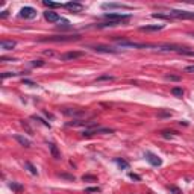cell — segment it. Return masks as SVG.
<instances>
[{
	"label": "cell",
	"mask_w": 194,
	"mask_h": 194,
	"mask_svg": "<svg viewBox=\"0 0 194 194\" xmlns=\"http://www.w3.org/2000/svg\"><path fill=\"white\" fill-rule=\"evenodd\" d=\"M130 14H121V12H106L103 14V18L108 20V21H112V23H123V21H127L130 20Z\"/></svg>",
	"instance_id": "obj_1"
},
{
	"label": "cell",
	"mask_w": 194,
	"mask_h": 194,
	"mask_svg": "<svg viewBox=\"0 0 194 194\" xmlns=\"http://www.w3.org/2000/svg\"><path fill=\"white\" fill-rule=\"evenodd\" d=\"M168 18H178V20H193L194 18V12H190V11H178V9H170L168 12Z\"/></svg>",
	"instance_id": "obj_2"
},
{
	"label": "cell",
	"mask_w": 194,
	"mask_h": 194,
	"mask_svg": "<svg viewBox=\"0 0 194 194\" xmlns=\"http://www.w3.org/2000/svg\"><path fill=\"white\" fill-rule=\"evenodd\" d=\"M81 37L79 35H55V37H47V38H42L41 41L46 42V41H55V42H64V41H76L79 40Z\"/></svg>",
	"instance_id": "obj_3"
},
{
	"label": "cell",
	"mask_w": 194,
	"mask_h": 194,
	"mask_svg": "<svg viewBox=\"0 0 194 194\" xmlns=\"http://www.w3.org/2000/svg\"><path fill=\"white\" fill-rule=\"evenodd\" d=\"M117 44L120 47H130V49H149V47H153L150 44H141V42H135V41H129V40H115Z\"/></svg>",
	"instance_id": "obj_4"
},
{
	"label": "cell",
	"mask_w": 194,
	"mask_h": 194,
	"mask_svg": "<svg viewBox=\"0 0 194 194\" xmlns=\"http://www.w3.org/2000/svg\"><path fill=\"white\" fill-rule=\"evenodd\" d=\"M114 132V129L111 127H97L96 125L91 126V129H86V130H83L82 135L83 137H91V135H94V134H112Z\"/></svg>",
	"instance_id": "obj_5"
},
{
	"label": "cell",
	"mask_w": 194,
	"mask_h": 194,
	"mask_svg": "<svg viewBox=\"0 0 194 194\" xmlns=\"http://www.w3.org/2000/svg\"><path fill=\"white\" fill-rule=\"evenodd\" d=\"M144 158H146L147 162H149L150 165H153V167L162 165V159H161L158 155H155V153H152V152H146L144 153Z\"/></svg>",
	"instance_id": "obj_6"
},
{
	"label": "cell",
	"mask_w": 194,
	"mask_h": 194,
	"mask_svg": "<svg viewBox=\"0 0 194 194\" xmlns=\"http://www.w3.org/2000/svg\"><path fill=\"white\" fill-rule=\"evenodd\" d=\"M20 17H21V18H26V20H32V18L37 17V9L32 8V6H24V8H21V11H20Z\"/></svg>",
	"instance_id": "obj_7"
},
{
	"label": "cell",
	"mask_w": 194,
	"mask_h": 194,
	"mask_svg": "<svg viewBox=\"0 0 194 194\" xmlns=\"http://www.w3.org/2000/svg\"><path fill=\"white\" fill-rule=\"evenodd\" d=\"M82 56H85L83 52L74 50V52H67V53L61 55L59 56V59H61V61H74V59H79V58H82Z\"/></svg>",
	"instance_id": "obj_8"
},
{
	"label": "cell",
	"mask_w": 194,
	"mask_h": 194,
	"mask_svg": "<svg viewBox=\"0 0 194 194\" xmlns=\"http://www.w3.org/2000/svg\"><path fill=\"white\" fill-rule=\"evenodd\" d=\"M102 9H130L129 5H123V3H103Z\"/></svg>",
	"instance_id": "obj_9"
},
{
	"label": "cell",
	"mask_w": 194,
	"mask_h": 194,
	"mask_svg": "<svg viewBox=\"0 0 194 194\" xmlns=\"http://www.w3.org/2000/svg\"><path fill=\"white\" fill-rule=\"evenodd\" d=\"M68 11L71 12H82L83 11V5L82 3H77V2H68V3H65L64 5Z\"/></svg>",
	"instance_id": "obj_10"
},
{
	"label": "cell",
	"mask_w": 194,
	"mask_h": 194,
	"mask_svg": "<svg viewBox=\"0 0 194 194\" xmlns=\"http://www.w3.org/2000/svg\"><path fill=\"white\" fill-rule=\"evenodd\" d=\"M44 18L49 21V23H58V21H61L62 18L59 17L58 12H53V11H46L44 12Z\"/></svg>",
	"instance_id": "obj_11"
},
{
	"label": "cell",
	"mask_w": 194,
	"mask_h": 194,
	"mask_svg": "<svg viewBox=\"0 0 194 194\" xmlns=\"http://www.w3.org/2000/svg\"><path fill=\"white\" fill-rule=\"evenodd\" d=\"M91 49L99 53H117V49H112L109 46H93Z\"/></svg>",
	"instance_id": "obj_12"
},
{
	"label": "cell",
	"mask_w": 194,
	"mask_h": 194,
	"mask_svg": "<svg viewBox=\"0 0 194 194\" xmlns=\"http://www.w3.org/2000/svg\"><path fill=\"white\" fill-rule=\"evenodd\" d=\"M164 24H150V26H143L139 30L143 32H158V30H162Z\"/></svg>",
	"instance_id": "obj_13"
},
{
	"label": "cell",
	"mask_w": 194,
	"mask_h": 194,
	"mask_svg": "<svg viewBox=\"0 0 194 194\" xmlns=\"http://www.w3.org/2000/svg\"><path fill=\"white\" fill-rule=\"evenodd\" d=\"M49 150H50L52 156L55 159H61V152H59V149H58V146H56L55 143H49Z\"/></svg>",
	"instance_id": "obj_14"
},
{
	"label": "cell",
	"mask_w": 194,
	"mask_h": 194,
	"mask_svg": "<svg viewBox=\"0 0 194 194\" xmlns=\"http://www.w3.org/2000/svg\"><path fill=\"white\" fill-rule=\"evenodd\" d=\"M14 138H15V141H18L23 147H30L32 146V143H30V139H28L26 137H21V135H18V134H15L14 135Z\"/></svg>",
	"instance_id": "obj_15"
},
{
	"label": "cell",
	"mask_w": 194,
	"mask_h": 194,
	"mask_svg": "<svg viewBox=\"0 0 194 194\" xmlns=\"http://www.w3.org/2000/svg\"><path fill=\"white\" fill-rule=\"evenodd\" d=\"M15 46H17V42L15 41H6V40L0 41V47H2L3 50H12Z\"/></svg>",
	"instance_id": "obj_16"
},
{
	"label": "cell",
	"mask_w": 194,
	"mask_h": 194,
	"mask_svg": "<svg viewBox=\"0 0 194 194\" xmlns=\"http://www.w3.org/2000/svg\"><path fill=\"white\" fill-rule=\"evenodd\" d=\"M24 165H26V168H28L29 171H30V174H33V176H38V170H37V167L33 165L32 162L26 161V162H24Z\"/></svg>",
	"instance_id": "obj_17"
},
{
	"label": "cell",
	"mask_w": 194,
	"mask_h": 194,
	"mask_svg": "<svg viewBox=\"0 0 194 194\" xmlns=\"http://www.w3.org/2000/svg\"><path fill=\"white\" fill-rule=\"evenodd\" d=\"M64 114L65 115H73V117H82V115H85V111H70V109H65L64 111Z\"/></svg>",
	"instance_id": "obj_18"
},
{
	"label": "cell",
	"mask_w": 194,
	"mask_h": 194,
	"mask_svg": "<svg viewBox=\"0 0 194 194\" xmlns=\"http://www.w3.org/2000/svg\"><path fill=\"white\" fill-rule=\"evenodd\" d=\"M9 187H11V190L15 191V193H21V191H23V185H20V183H17V182H11Z\"/></svg>",
	"instance_id": "obj_19"
},
{
	"label": "cell",
	"mask_w": 194,
	"mask_h": 194,
	"mask_svg": "<svg viewBox=\"0 0 194 194\" xmlns=\"http://www.w3.org/2000/svg\"><path fill=\"white\" fill-rule=\"evenodd\" d=\"M23 73H17V71H5L2 73V79H8V77H14V76H20Z\"/></svg>",
	"instance_id": "obj_20"
},
{
	"label": "cell",
	"mask_w": 194,
	"mask_h": 194,
	"mask_svg": "<svg viewBox=\"0 0 194 194\" xmlns=\"http://www.w3.org/2000/svg\"><path fill=\"white\" fill-rule=\"evenodd\" d=\"M171 94H173V96H176V97H182V96H183V90L179 88V86H174V88L171 90Z\"/></svg>",
	"instance_id": "obj_21"
},
{
	"label": "cell",
	"mask_w": 194,
	"mask_h": 194,
	"mask_svg": "<svg viewBox=\"0 0 194 194\" xmlns=\"http://www.w3.org/2000/svg\"><path fill=\"white\" fill-rule=\"evenodd\" d=\"M115 162H117V165L121 167V168H129V162L125 161V159H120V158H117L115 159Z\"/></svg>",
	"instance_id": "obj_22"
},
{
	"label": "cell",
	"mask_w": 194,
	"mask_h": 194,
	"mask_svg": "<svg viewBox=\"0 0 194 194\" xmlns=\"http://www.w3.org/2000/svg\"><path fill=\"white\" fill-rule=\"evenodd\" d=\"M42 3H44V5L47 6V8H61V6H62L61 3H55V2H49V0H44Z\"/></svg>",
	"instance_id": "obj_23"
},
{
	"label": "cell",
	"mask_w": 194,
	"mask_h": 194,
	"mask_svg": "<svg viewBox=\"0 0 194 194\" xmlns=\"http://www.w3.org/2000/svg\"><path fill=\"white\" fill-rule=\"evenodd\" d=\"M161 134H162V137H164V138H173L176 132H168V130H162Z\"/></svg>",
	"instance_id": "obj_24"
},
{
	"label": "cell",
	"mask_w": 194,
	"mask_h": 194,
	"mask_svg": "<svg viewBox=\"0 0 194 194\" xmlns=\"http://www.w3.org/2000/svg\"><path fill=\"white\" fill-rule=\"evenodd\" d=\"M42 65H44V61H41V59L32 61V67H42Z\"/></svg>",
	"instance_id": "obj_25"
},
{
	"label": "cell",
	"mask_w": 194,
	"mask_h": 194,
	"mask_svg": "<svg viewBox=\"0 0 194 194\" xmlns=\"http://www.w3.org/2000/svg\"><path fill=\"white\" fill-rule=\"evenodd\" d=\"M168 190L171 191L173 194H182V191H180L178 187H174V185H171V187H168Z\"/></svg>",
	"instance_id": "obj_26"
},
{
	"label": "cell",
	"mask_w": 194,
	"mask_h": 194,
	"mask_svg": "<svg viewBox=\"0 0 194 194\" xmlns=\"http://www.w3.org/2000/svg\"><path fill=\"white\" fill-rule=\"evenodd\" d=\"M82 180H85V182H86V180H97V178L96 176H93V174H83Z\"/></svg>",
	"instance_id": "obj_27"
},
{
	"label": "cell",
	"mask_w": 194,
	"mask_h": 194,
	"mask_svg": "<svg viewBox=\"0 0 194 194\" xmlns=\"http://www.w3.org/2000/svg\"><path fill=\"white\" fill-rule=\"evenodd\" d=\"M32 120H37V121H41V123H42V125H44V126H47V127H50V123H47V121H44L42 118H40V117H37V115H33V117H32Z\"/></svg>",
	"instance_id": "obj_28"
},
{
	"label": "cell",
	"mask_w": 194,
	"mask_h": 194,
	"mask_svg": "<svg viewBox=\"0 0 194 194\" xmlns=\"http://www.w3.org/2000/svg\"><path fill=\"white\" fill-rule=\"evenodd\" d=\"M112 79H114V76H108V74H106V76H100V77H97L99 82H100V81H112Z\"/></svg>",
	"instance_id": "obj_29"
},
{
	"label": "cell",
	"mask_w": 194,
	"mask_h": 194,
	"mask_svg": "<svg viewBox=\"0 0 194 194\" xmlns=\"http://www.w3.org/2000/svg\"><path fill=\"white\" fill-rule=\"evenodd\" d=\"M23 83L24 85H30V86H37V82L30 81V79H23Z\"/></svg>",
	"instance_id": "obj_30"
},
{
	"label": "cell",
	"mask_w": 194,
	"mask_h": 194,
	"mask_svg": "<svg viewBox=\"0 0 194 194\" xmlns=\"http://www.w3.org/2000/svg\"><path fill=\"white\" fill-rule=\"evenodd\" d=\"M85 191H86V193H97V191H100V188H99V187H94V188H86Z\"/></svg>",
	"instance_id": "obj_31"
},
{
	"label": "cell",
	"mask_w": 194,
	"mask_h": 194,
	"mask_svg": "<svg viewBox=\"0 0 194 194\" xmlns=\"http://www.w3.org/2000/svg\"><path fill=\"white\" fill-rule=\"evenodd\" d=\"M165 79H168V81H179L180 77L179 76H171V74H168V76H165Z\"/></svg>",
	"instance_id": "obj_32"
},
{
	"label": "cell",
	"mask_w": 194,
	"mask_h": 194,
	"mask_svg": "<svg viewBox=\"0 0 194 194\" xmlns=\"http://www.w3.org/2000/svg\"><path fill=\"white\" fill-rule=\"evenodd\" d=\"M129 178H130V179H135V180H141V178H139L138 174H135V173H129Z\"/></svg>",
	"instance_id": "obj_33"
},
{
	"label": "cell",
	"mask_w": 194,
	"mask_h": 194,
	"mask_svg": "<svg viewBox=\"0 0 194 194\" xmlns=\"http://www.w3.org/2000/svg\"><path fill=\"white\" fill-rule=\"evenodd\" d=\"M185 71H194V65H190V67H187Z\"/></svg>",
	"instance_id": "obj_34"
},
{
	"label": "cell",
	"mask_w": 194,
	"mask_h": 194,
	"mask_svg": "<svg viewBox=\"0 0 194 194\" xmlns=\"http://www.w3.org/2000/svg\"><path fill=\"white\" fill-rule=\"evenodd\" d=\"M0 17H2V18H5V17H8V11H3V12L0 14Z\"/></svg>",
	"instance_id": "obj_35"
},
{
	"label": "cell",
	"mask_w": 194,
	"mask_h": 194,
	"mask_svg": "<svg viewBox=\"0 0 194 194\" xmlns=\"http://www.w3.org/2000/svg\"><path fill=\"white\" fill-rule=\"evenodd\" d=\"M159 115H161V117H165V115H171V112H161Z\"/></svg>",
	"instance_id": "obj_36"
},
{
	"label": "cell",
	"mask_w": 194,
	"mask_h": 194,
	"mask_svg": "<svg viewBox=\"0 0 194 194\" xmlns=\"http://www.w3.org/2000/svg\"><path fill=\"white\" fill-rule=\"evenodd\" d=\"M191 37H193V38H194V35H191Z\"/></svg>",
	"instance_id": "obj_37"
}]
</instances>
